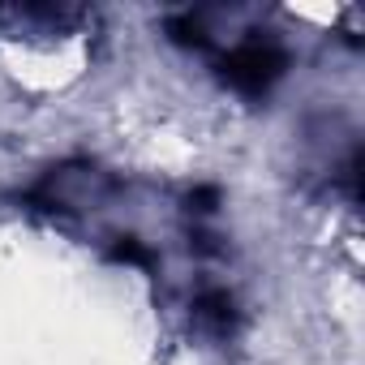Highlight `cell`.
Instances as JSON below:
<instances>
[{
	"label": "cell",
	"mask_w": 365,
	"mask_h": 365,
	"mask_svg": "<svg viewBox=\"0 0 365 365\" xmlns=\"http://www.w3.org/2000/svg\"><path fill=\"white\" fill-rule=\"evenodd\" d=\"M284 65H288V61H284V52H279L275 43L254 39V43H241L237 52L224 56V82L237 86L241 95H267V91L279 82Z\"/></svg>",
	"instance_id": "obj_1"
},
{
	"label": "cell",
	"mask_w": 365,
	"mask_h": 365,
	"mask_svg": "<svg viewBox=\"0 0 365 365\" xmlns=\"http://www.w3.org/2000/svg\"><path fill=\"white\" fill-rule=\"evenodd\" d=\"M198 318L211 322L215 331H228V327L237 322V314H232V297H228V292H207V297L198 301Z\"/></svg>",
	"instance_id": "obj_2"
},
{
	"label": "cell",
	"mask_w": 365,
	"mask_h": 365,
	"mask_svg": "<svg viewBox=\"0 0 365 365\" xmlns=\"http://www.w3.org/2000/svg\"><path fill=\"white\" fill-rule=\"evenodd\" d=\"M168 35H172L176 43H185V48H202V43H207V35H202V26H198V18H194V14L172 18V22H168Z\"/></svg>",
	"instance_id": "obj_3"
},
{
	"label": "cell",
	"mask_w": 365,
	"mask_h": 365,
	"mask_svg": "<svg viewBox=\"0 0 365 365\" xmlns=\"http://www.w3.org/2000/svg\"><path fill=\"white\" fill-rule=\"evenodd\" d=\"M112 262H125V267H150V254L133 241V237H120L112 245Z\"/></svg>",
	"instance_id": "obj_4"
},
{
	"label": "cell",
	"mask_w": 365,
	"mask_h": 365,
	"mask_svg": "<svg viewBox=\"0 0 365 365\" xmlns=\"http://www.w3.org/2000/svg\"><path fill=\"white\" fill-rule=\"evenodd\" d=\"M190 202H198V211H215V190H198Z\"/></svg>",
	"instance_id": "obj_5"
}]
</instances>
